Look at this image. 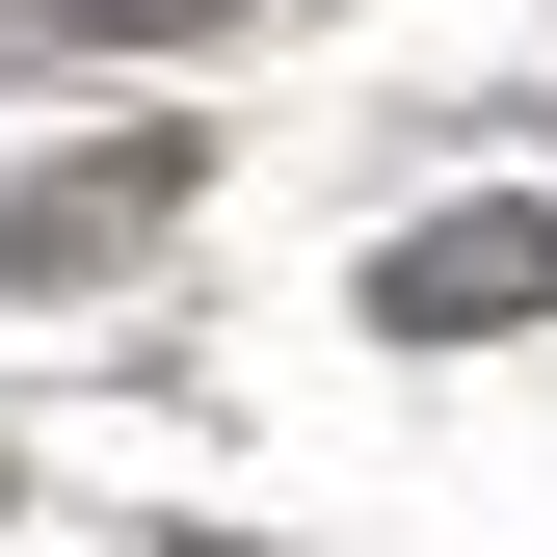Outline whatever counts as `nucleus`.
Wrapping results in <instances>:
<instances>
[{"mask_svg": "<svg viewBox=\"0 0 557 557\" xmlns=\"http://www.w3.org/2000/svg\"><path fill=\"white\" fill-rule=\"evenodd\" d=\"M531 293H557V213H451V239L372 265V319H425V345H451V319H531Z\"/></svg>", "mask_w": 557, "mask_h": 557, "instance_id": "f257e3e1", "label": "nucleus"}]
</instances>
